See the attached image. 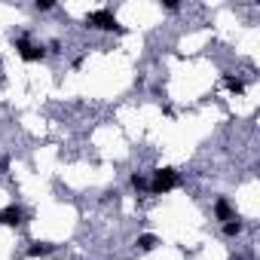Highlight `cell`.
<instances>
[{
  "instance_id": "52a82bcc",
  "label": "cell",
  "mask_w": 260,
  "mask_h": 260,
  "mask_svg": "<svg viewBox=\"0 0 260 260\" xmlns=\"http://www.w3.org/2000/svg\"><path fill=\"white\" fill-rule=\"evenodd\" d=\"M135 245H138L141 251H153V248L159 245V239H156V236H150V233H144V236H138V242H135Z\"/></svg>"
},
{
  "instance_id": "8fae6325",
  "label": "cell",
  "mask_w": 260,
  "mask_h": 260,
  "mask_svg": "<svg viewBox=\"0 0 260 260\" xmlns=\"http://www.w3.org/2000/svg\"><path fill=\"white\" fill-rule=\"evenodd\" d=\"M55 4H52V0H37V4H34V10H40V13H49Z\"/></svg>"
},
{
  "instance_id": "5b68a950",
  "label": "cell",
  "mask_w": 260,
  "mask_h": 260,
  "mask_svg": "<svg viewBox=\"0 0 260 260\" xmlns=\"http://www.w3.org/2000/svg\"><path fill=\"white\" fill-rule=\"evenodd\" d=\"M214 214H217V220H223V223H226V220H233V205L220 196V199L214 202Z\"/></svg>"
},
{
  "instance_id": "30bf717a",
  "label": "cell",
  "mask_w": 260,
  "mask_h": 260,
  "mask_svg": "<svg viewBox=\"0 0 260 260\" xmlns=\"http://www.w3.org/2000/svg\"><path fill=\"white\" fill-rule=\"evenodd\" d=\"M128 184H132L135 190H147V178L144 175H132V181H128Z\"/></svg>"
},
{
  "instance_id": "9c48e42d",
  "label": "cell",
  "mask_w": 260,
  "mask_h": 260,
  "mask_svg": "<svg viewBox=\"0 0 260 260\" xmlns=\"http://www.w3.org/2000/svg\"><path fill=\"white\" fill-rule=\"evenodd\" d=\"M223 86H226L230 92H245V83H242L239 77H223Z\"/></svg>"
},
{
  "instance_id": "4fadbf2b",
  "label": "cell",
  "mask_w": 260,
  "mask_h": 260,
  "mask_svg": "<svg viewBox=\"0 0 260 260\" xmlns=\"http://www.w3.org/2000/svg\"><path fill=\"white\" fill-rule=\"evenodd\" d=\"M7 166H10V162H7V159H4V156H0V169H7Z\"/></svg>"
},
{
  "instance_id": "ba28073f",
  "label": "cell",
  "mask_w": 260,
  "mask_h": 260,
  "mask_svg": "<svg viewBox=\"0 0 260 260\" xmlns=\"http://www.w3.org/2000/svg\"><path fill=\"white\" fill-rule=\"evenodd\" d=\"M242 230H245V223H242V220H236V217L223 223V236H239Z\"/></svg>"
},
{
  "instance_id": "8992f818",
  "label": "cell",
  "mask_w": 260,
  "mask_h": 260,
  "mask_svg": "<svg viewBox=\"0 0 260 260\" xmlns=\"http://www.w3.org/2000/svg\"><path fill=\"white\" fill-rule=\"evenodd\" d=\"M52 251H55V245H49V242H34V245L28 248L31 257H46V254H52Z\"/></svg>"
},
{
  "instance_id": "3957f363",
  "label": "cell",
  "mask_w": 260,
  "mask_h": 260,
  "mask_svg": "<svg viewBox=\"0 0 260 260\" xmlns=\"http://www.w3.org/2000/svg\"><path fill=\"white\" fill-rule=\"evenodd\" d=\"M16 49H19V55H22L25 61H43V58H46V46H37V43H31L28 37H19V40H16Z\"/></svg>"
},
{
  "instance_id": "7c38bea8",
  "label": "cell",
  "mask_w": 260,
  "mask_h": 260,
  "mask_svg": "<svg viewBox=\"0 0 260 260\" xmlns=\"http://www.w3.org/2000/svg\"><path fill=\"white\" fill-rule=\"evenodd\" d=\"M162 7H166V10H169V13H175V10H178V7H181V4H178V0H166V4H162Z\"/></svg>"
},
{
  "instance_id": "5bb4252c",
  "label": "cell",
  "mask_w": 260,
  "mask_h": 260,
  "mask_svg": "<svg viewBox=\"0 0 260 260\" xmlns=\"http://www.w3.org/2000/svg\"><path fill=\"white\" fill-rule=\"evenodd\" d=\"M230 260H245V257H230Z\"/></svg>"
},
{
  "instance_id": "6da1fadb",
  "label": "cell",
  "mask_w": 260,
  "mask_h": 260,
  "mask_svg": "<svg viewBox=\"0 0 260 260\" xmlns=\"http://www.w3.org/2000/svg\"><path fill=\"white\" fill-rule=\"evenodd\" d=\"M86 25L95 28V31H116V34L125 31V28L116 22V16H113L110 10H95V13H89V16H86Z\"/></svg>"
},
{
  "instance_id": "7a4b0ae2",
  "label": "cell",
  "mask_w": 260,
  "mask_h": 260,
  "mask_svg": "<svg viewBox=\"0 0 260 260\" xmlns=\"http://www.w3.org/2000/svg\"><path fill=\"white\" fill-rule=\"evenodd\" d=\"M178 184H181V178H178L175 169H156V172H153V181H150L147 187H150V193H169V190H175Z\"/></svg>"
},
{
  "instance_id": "277c9868",
  "label": "cell",
  "mask_w": 260,
  "mask_h": 260,
  "mask_svg": "<svg viewBox=\"0 0 260 260\" xmlns=\"http://www.w3.org/2000/svg\"><path fill=\"white\" fill-rule=\"evenodd\" d=\"M28 220V211L22 205H7L4 211H0V223L4 226H22Z\"/></svg>"
}]
</instances>
